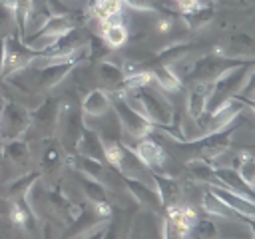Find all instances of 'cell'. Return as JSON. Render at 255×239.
<instances>
[{"label": "cell", "mask_w": 255, "mask_h": 239, "mask_svg": "<svg viewBox=\"0 0 255 239\" xmlns=\"http://www.w3.org/2000/svg\"><path fill=\"white\" fill-rule=\"evenodd\" d=\"M133 92H135L137 102L141 106V114L153 125H159V127L171 125V121H173V108H171L169 100L159 90H153L151 86H145V88H139V90H133Z\"/></svg>", "instance_id": "6da1fadb"}, {"label": "cell", "mask_w": 255, "mask_h": 239, "mask_svg": "<svg viewBox=\"0 0 255 239\" xmlns=\"http://www.w3.org/2000/svg\"><path fill=\"white\" fill-rule=\"evenodd\" d=\"M44 52H36L30 46L24 44V40L16 34L6 36V58L2 66V78H10L26 68L32 66L36 58H40Z\"/></svg>", "instance_id": "7a4b0ae2"}, {"label": "cell", "mask_w": 255, "mask_h": 239, "mask_svg": "<svg viewBox=\"0 0 255 239\" xmlns=\"http://www.w3.org/2000/svg\"><path fill=\"white\" fill-rule=\"evenodd\" d=\"M112 110L116 112V116H118V120H120V125H122L131 137H135V139H141V137L149 135V133L153 131V127H155L145 116H141L139 112H135V110L124 100V96H122L120 92H116V96H112Z\"/></svg>", "instance_id": "3957f363"}, {"label": "cell", "mask_w": 255, "mask_h": 239, "mask_svg": "<svg viewBox=\"0 0 255 239\" xmlns=\"http://www.w3.org/2000/svg\"><path fill=\"white\" fill-rule=\"evenodd\" d=\"M32 123V114L18 102L6 100L2 102L0 110V135L4 139H14L20 137L28 131Z\"/></svg>", "instance_id": "277c9868"}, {"label": "cell", "mask_w": 255, "mask_h": 239, "mask_svg": "<svg viewBox=\"0 0 255 239\" xmlns=\"http://www.w3.org/2000/svg\"><path fill=\"white\" fill-rule=\"evenodd\" d=\"M78 62H62V64H48V66H30L26 68L32 78L30 82L34 84L36 90H50L58 86L76 66Z\"/></svg>", "instance_id": "5b68a950"}, {"label": "cell", "mask_w": 255, "mask_h": 239, "mask_svg": "<svg viewBox=\"0 0 255 239\" xmlns=\"http://www.w3.org/2000/svg\"><path fill=\"white\" fill-rule=\"evenodd\" d=\"M58 120H60V100L48 98V100H44V102L36 108V112L32 114V123H30V127H32V125L38 127V131H40V135H42V139H44V137H50V135L54 133V129H56V125H58Z\"/></svg>", "instance_id": "8992f818"}, {"label": "cell", "mask_w": 255, "mask_h": 239, "mask_svg": "<svg viewBox=\"0 0 255 239\" xmlns=\"http://www.w3.org/2000/svg\"><path fill=\"white\" fill-rule=\"evenodd\" d=\"M209 191L219 199L223 201L233 213L241 215L243 219H249V221H255V201L243 197V195H237L233 193L231 189L219 185V183H209Z\"/></svg>", "instance_id": "52a82bcc"}, {"label": "cell", "mask_w": 255, "mask_h": 239, "mask_svg": "<svg viewBox=\"0 0 255 239\" xmlns=\"http://www.w3.org/2000/svg\"><path fill=\"white\" fill-rule=\"evenodd\" d=\"M64 149L58 141V137L50 135V137H44L42 141V149H40V173L44 175H56L60 171V167L64 165Z\"/></svg>", "instance_id": "ba28073f"}, {"label": "cell", "mask_w": 255, "mask_h": 239, "mask_svg": "<svg viewBox=\"0 0 255 239\" xmlns=\"http://www.w3.org/2000/svg\"><path fill=\"white\" fill-rule=\"evenodd\" d=\"M197 219H199L197 211L191 205H185V203H169V205H165V221L175 231H179L185 239L189 237V231H191V227L195 225Z\"/></svg>", "instance_id": "9c48e42d"}, {"label": "cell", "mask_w": 255, "mask_h": 239, "mask_svg": "<svg viewBox=\"0 0 255 239\" xmlns=\"http://www.w3.org/2000/svg\"><path fill=\"white\" fill-rule=\"evenodd\" d=\"M229 66H233V64H229V62H225L223 58H217V56H207V58H201V60H197L195 64H193V68L189 70V78L193 80V82H215L219 76H221V72H225Z\"/></svg>", "instance_id": "30bf717a"}, {"label": "cell", "mask_w": 255, "mask_h": 239, "mask_svg": "<svg viewBox=\"0 0 255 239\" xmlns=\"http://www.w3.org/2000/svg\"><path fill=\"white\" fill-rule=\"evenodd\" d=\"M131 149H133V153L139 157V161H141L145 167L153 169V171H155L157 167H163V163H165V159H167L163 147H161L155 139H151L149 135L137 139L135 147H131Z\"/></svg>", "instance_id": "8fae6325"}, {"label": "cell", "mask_w": 255, "mask_h": 239, "mask_svg": "<svg viewBox=\"0 0 255 239\" xmlns=\"http://www.w3.org/2000/svg\"><path fill=\"white\" fill-rule=\"evenodd\" d=\"M112 110V96L102 88H94L82 100V116L84 118H102Z\"/></svg>", "instance_id": "7c38bea8"}, {"label": "cell", "mask_w": 255, "mask_h": 239, "mask_svg": "<svg viewBox=\"0 0 255 239\" xmlns=\"http://www.w3.org/2000/svg\"><path fill=\"white\" fill-rule=\"evenodd\" d=\"M126 185H128V191L129 195L139 203V205H145L149 209H159L163 203L159 199V193L155 189V185H147L139 179H131V177H126Z\"/></svg>", "instance_id": "4fadbf2b"}, {"label": "cell", "mask_w": 255, "mask_h": 239, "mask_svg": "<svg viewBox=\"0 0 255 239\" xmlns=\"http://www.w3.org/2000/svg\"><path fill=\"white\" fill-rule=\"evenodd\" d=\"M213 82H195L193 90L187 96V116L195 121L199 120L207 110V100L211 96Z\"/></svg>", "instance_id": "5bb4252c"}, {"label": "cell", "mask_w": 255, "mask_h": 239, "mask_svg": "<svg viewBox=\"0 0 255 239\" xmlns=\"http://www.w3.org/2000/svg\"><path fill=\"white\" fill-rule=\"evenodd\" d=\"M0 155L16 165H26L30 159V145L20 137L4 139L0 145Z\"/></svg>", "instance_id": "9a60e30c"}, {"label": "cell", "mask_w": 255, "mask_h": 239, "mask_svg": "<svg viewBox=\"0 0 255 239\" xmlns=\"http://www.w3.org/2000/svg\"><path fill=\"white\" fill-rule=\"evenodd\" d=\"M8 205H10V207H8V219H10V223H12L14 227L22 229V231L30 229V223H32V219H36V217H34V213H32V209H30L26 197L12 199V201H8Z\"/></svg>", "instance_id": "2e32d148"}, {"label": "cell", "mask_w": 255, "mask_h": 239, "mask_svg": "<svg viewBox=\"0 0 255 239\" xmlns=\"http://www.w3.org/2000/svg\"><path fill=\"white\" fill-rule=\"evenodd\" d=\"M153 185H155V189L159 193L161 203H165V205L177 203L179 193H181V187H179V181L173 175H167V173L159 175V173L153 171Z\"/></svg>", "instance_id": "e0dca14e"}, {"label": "cell", "mask_w": 255, "mask_h": 239, "mask_svg": "<svg viewBox=\"0 0 255 239\" xmlns=\"http://www.w3.org/2000/svg\"><path fill=\"white\" fill-rule=\"evenodd\" d=\"M40 177L38 171H28L24 175H18L14 177L12 181H8L4 187H2V197L6 201H12V199H18V197H26L30 185Z\"/></svg>", "instance_id": "ac0fdd59"}, {"label": "cell", "mask_w": 255, "mask_h": 239, "mask_svg": "<svg viewBox=\"0 0 255 239\" xmlns=\"http://www.w3.org/2000/svg\"><path fill=\"white\" fill-rule=\"evenodd\" d=\"M153 82L163 90V92H175L181 88V76L175 74V70L167 64H159L151 70Z\"/></svg>", "instance_id": "d6986e66"}, {"label": "cell", "mask_w": 255, "mask_h": 239, "mask_svg": "<svg viewBox=\"0 0 255 239\" xmlns=\"http://www.w3.org/2000/svg\"><path fill=\"white\" fill-rule=\"evenodd\" d=\"M70 30H74V22H72V18H70L68 14H52V16L42 24V28H40L38 32H34V34H46V36H56V38H60V36L68 34Z\"/></svg>", "instance_id": "ffe728a7"}, {"label": "cell", "mask_w": 255, "mask_h": 239, "mask_svg": "<svg viewBox=\"0 0 255 239\" xmlns=\"http://www.w3.org/2000/svg\"><path fill=\"white\" fill-rule=\"evenodd\" d=\"M124 6H126L124 0H92L90 2V16L100 22L108 16L124 14Z\"/></svg>", "instance_id": "44dd1931"}, {"label": "cell", "mask_w": 255, "mask_h": 239, "mask_svg": "<svg viewBox=\"0 0 255 239\" xmlns=\"http://www.w3.org/2000/svg\"><path fill=\"white\" fill-rule=\"evenodd\" d=\"M98 76L100 80L106 84V86H112V88H122L124 86V80H126V74H124V68L116 62H100L98 66Z\"/></svg>", "instance_id": "7402d4cb"}, {"label": "cell", "mask_w": 255, "mask_h": 239, "mask_svg": "<svg viewBox=\"0 0 255 239\" xmlns=\"http://www.w3.org/2000/svg\"><path fill=\"white\" fill-rule=\"evenodd\" d=\"M100 34H102L104 42H106L110 48H122V46L128 42V38H129V32H128V28L124 26V22L106 26V28L100 30Z\"/></svg>", "instance_id": "603a6c76"}, {"label": "cell", "mask_w": 255, "mask_h": 239, "mask_svg": "<svg viewBox=\"0 0 255 239\" xmlns=\"http://www.w3.org/2000/svg\"><path fill=\"white\" fill-rule=\"evenodd\" d=\"M201 207H203V211L209 215V217H219V219H227V217H231V209L223 203V201H219L211 191H205L203 195H201Z\"/></svg>", "instance_id": "cb8c5ba5"}, {"label": "cell", "mask_w": 255, "mask_h": 239, "mask_svg": "<svg viewBox=\"0 0 255 239\" xmlns=\"http://www.w3.org/2000/svg\"><path fill=\"white\" fill-rule=\"evenodd\" d=\"M189 237L191 239H219L217 235V223H215V217H203V219H197L195 225L191 227L189 231Z\"/></svg>", "instance_id": "d4e9b609"}, {"label": "cell", "mask_w": 255, "mask_h": 239, "mask_svg": "<svg viewBox=\"0 0 255 239\" xmlns=\"http://www.w3.org/2000/svg\"><path fill=\"white\" fill-rule=\"evenodd\" d=\"M102 149H104V161H108L112 167H116L120 171L122 157H124V145L118 139L102 137Z\"/></svg>", "instance_id": "484cf974"}, {"label": "cell", "mask_w": 255, "mask_h": 239, "mask_svg": "<svg viewBox=\"0 0 255 239\" xmlns=\"http://www.w3.org/2000/svg\"><path fill=\"white\" fill-rule=\"evenodd\" d=\"M16 26V16L12 10H8L2 2H0V36H10L12 28ZM18 28V26H16Z\"/></svg>", "instance_id": "4316f807"}, {"label": "cell", "mask_w": 255, "mask_h": 239, "mask_svg": "<svg viewBox=\"0 0 255 239\" xmlns=\"http://www.w3.org/2000/svg\"><path fill=\"white\" fill-rule=\"evenodd\" d=\"M237 96H241V98H255V70L247 72V76H245Z\"/></svg>", "instance_id": "83f0119b"}, {"label": "cell", "mask_w": 255, "mask_h": 239, "mask_svg": "<svg viewBox=\"0 0 255 239\" xmlns=\"http://www.w3.org/2000/svg\"><path fill=\"white\" fill-rule=\"evenodd\" d=\"M112 213H114V209H112V203H110L108 199H104V201H94V215H96L100 221L112 217Z\"/></svg>", "instance_id": "f1b7e54d"}, {"label": "cell", "mask_w": 255, "mask_h": 239, "mask_svg": "<svg viewBox=\"0 0 255 239\" xmlns=\"http://www.w3.org/2000/svg\"><path fill=\"white\" fill-rule=\"evenodd\" d=\"M181 14H193L199 8H203V0H175Z\"/></svg>", "instance_id": "f546056e"}, {"label": "cell", "mask_w": 255, "mask_h": 239, "mask_svg": "<svg viewBox=\"0 0 255 239\" xmlns=\"http://www.w3.org/2000/svg\"><path fill=\"white\" fill-rule=\"evenodd\" d=\"M126 6L139 10V12H153L155 10V2L153 0H124Z\"/></svg>", "instance_id": "4dcf8cb0"}, {"label": "cell", "mask_w": 255, "mask_h": 239, "mask_svg": "<svg viewBox=\"0 0 255 239\" xmlns=\"http://www.w3.org/2000/svg\"><path fill=\"white\" fill-rule=\"evenodd\" d=\"M171 26H173V20H171L169 16H159L157 22H155V30H157L159 34H167V32L171 30Z\"/></svg>", "instance_id": "1f68e13d"}, {"label": "cell", "mask_w": 255, "mask_h": 239, "mask_svg": "<svg viewBox=\"0 0 255 239\" xmlns=\"http://www.w3.org/2000/svg\"><path fill=\"white\" fill-rule=\"evenodd\" d=\"M6 58V36H0V78H2V66Z\"/></svg>", "instance_id": "d6a6232c"}, {"label": "cell", "mask_w": 255, "mask_h": 239, "mask_svg": "<svg viewBox=\"0 0 255 239\" xmlns=\"http://www.w3.org/2000/svg\"><path fill=\"white\" fill-rule=\"evenodd\" d=\"M249 108H251V110H253V112H255V98H253V100H251V102H249Z\"/></svg>", "instance_id": "836d02e7"}]
</instances>
